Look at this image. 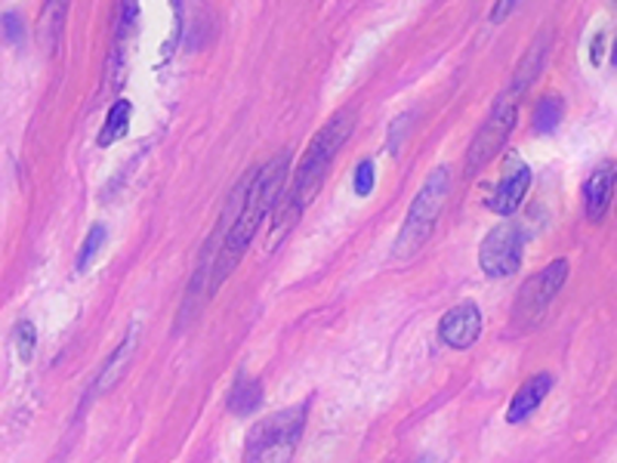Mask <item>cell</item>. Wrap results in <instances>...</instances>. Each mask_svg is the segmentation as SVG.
Wrapping results in <instances>:
<instances>
[{"label": "cell", "instance_id": "44dd1931", "mask_svg": "<svg viewBox=\"0 0 617 463\" xmlns=\"http://www.w3.org/2000/svg\"><path fill=\"white\" fill-rule=\"evenodd\" d=\"M509 10H513V3H506V7H497V10L491 13V22H497V19H504L506 13H509Z\"/></svg>", "mask_w": 617, "mask_h": 463}, {"label": "cell", "instance_id": "7c38bea8", "mask_svg": "<svg viewBox=\"0 0 617 463\" xmlns=\"http://www.w3.org/2000/svg\"><path fill=\"white\" fill-rule=\"evenodd\" d=\"M262 402V386L260 381H250V377H242V381L232 386L228 393V411L238 414V417H247L260 408Z\"/></svg>", "mask_w": 617, "mask_h": 463}, {"label": "cell", "instance_id": "5bb4252c", "mask_svg": "<svg viewBox=\"0 0 617 463\" xmlns=\"http://www.w3.org/2000/svg\"><path fill=\"white\" fill-rule=\"evenodd\" d=\"M131 115H133V105L127 100H117L109 109V115H105V127H102V133H99V146H112V143H117L124 133H127V127H131Z\"/></svg>", "mask_w": 617, "mask_h": 463}, {"label": "cell", "instance_id": "ba28073f", "mask_svg": "<svg viewBox=\"0 0 617 463\" xmlns=\"http://www.w3.org/2000/svg\"><path fill=\"white\" fill-rule=\"evenodd\" d=\"M439 337L445 347L470 349L482 337V309L475 303H457L441 315Z\"/></svg>", "mask_w": 617, "mask_h": 463}, {"label": "cell", "instance_id": "2e32d148", "mask_svg": "<svg viewBox=\"0 0 617 463\" xmlns=\"http://www.w3.org/2000/svg\"><path fill=\"white\" fill-rule=\"evenodd\" d=\"M562 115H565L562 100H559V97H543V100L537 102L531 124H535L537 133H552L559 124H562Z\"/></svg>", "mask_w": 617, "mask_h": 463}, {"label": "cell", "instance_id": "52a82bcc", "mask_svg": "<svg viewBox=\"0 0 617 463\" xmlns=\"http://www.w3.org/2000/svg\"><path fill=\"white\" fill-rule=\"evenodd\" d=\"M479 266L487 279H509L521 266V232L513 223L494 226L479 248Z\"/></svg>", "mask_w": 617, "mask_h": 463}, {"label": "cell", "instance_id": "6da1fadb", "mask_svg": "<svg viewBox=\"0 0 617 463\" xmlns=\"http://www.w3.org/2000/svg\"><path fill=\"white\" fill-rule=\"evenodd\" d=\"M356 112H349V109H346V112H337L322 131L315 133V139L308 143L306 155H303V161H300L296 173H293V182L291 189H288V195H284V204L278 207L276 229H272L269 245H276L278 238L291 229L293 223L300 219V214L315 201V195L322 192L327 170L334 165L337 151H340L343 143L349 139V133L356 131Z\"/></svg>", "mask_w": 617, "mask_h": 463}, {"label": "cell", "instance_id": "9c48e42d", "mask_svg": "<svg viewBox=\"0 0 617 463\" xmlns=\"http://www.w3.org/2000/svg\"><path fill=\"white\" fill-rule=\"evenodd\" d=\"M617 189V165L615 161H602L584 182V207L590 223H599L602 216L608 214L612 199Z\"/></svg>", "mask_w": 617, "mask_h": 463}, {"label": "cell", "instance_id": "7402d4cb", "mask_svg": "<svg viewBox=\"0 0 617 463\" xmlns=\"http://www.w3.org/2000/svg\"><path fill=\"white\" fill-rule=\"evenodd\" d=\"M615 66H617V41H615Z\"/></svg>", "mask_w": 617, "mask_h": 463}, {"label": "cell", "instance_id": "277c9868", "mask_svg": "<svg viewBox=\"0 0 617 463\" xmlns=\"http://www.w3.org/2000/svg\"><path fill=\"white\" fill-rule=\"evenodd\" d=\"M516 117H519V105H516V97H504L497 100V105L491 109V115L485 117V124L479 127V133L472 136L470 151H467V161H463V170L467 177H475L482 167H487L501 149L506 146L509 133L516 127Z\"/></svg>", "mask_w": 617, "mask_h": 463}, {"label": "cell", "instance_id": "30bf717a", "mask_svg": "<svg viewBox=\"0 0 617 463\" xmlns=\"http://www.w3.org/2000/svg\"><path fill=\"white\" fill-rule=\"evenodd\" d=\"M552 374L550 371H540L535 377H528V381L521 383L519 389H516V396L509 402V411H506V420L509 424H521V420H528L531 414L543 405V398L550 396L552 389Z\"/></svg>", "mask_w": 617, "mask_h": 463}, {"label": "cell", "instance_id": "d6986e66", "mask_svg": "<svg viewBox=\"0 0 617 463\" xmlns=\"http://www.w3.org/2000/svg\"><path fill=\"white\" fill-rule=\"evenodd\" d=\"M34 343H37V331H34V325L32 321H22L16 331V347H19V359H22V362H32Z\"/></svg>", "mask_w": 617, "mask_h": 463}, {"label": "cell", "instance_id": "e0dca14e", "mask_svg": "<svg viewBox=\"0 0 617 463\" xmlns=\"http://www.w3.org/2000/svg\"><path fill=\"white\" fill-rule=\"evenodd\" d=\"M105 238H109V232H105V226H102V223H97V226L90 229V235L83 238L81 253H78V263H75V269H78V272H87V269H90V263L97 260L99 248L105 245Z\"/></svg>", "mask_w": 617, "mask_h": 463}, {"label": "cell", "instance_id": "8992f818", "mask_svg": "<svg viewBox=\"0 0 617 463\" xmlns=\"http://www.w3.org/2000/svg\"><path fill=\"white\" fill-rule=\"evenodd\" d=\"M300 432H303V408H291V411L262 420L257 432L250 436V458L254 463H284L291 458Z\"/></svg>", "mask_w": 617, "mask_h": 463}, {"label": "cell", "instance_id": "8fae6325", "mask_svg": "<svg viewBox=\"0 0 617 463\" xmlns=\"http://www.w3.org/2000/svg\"><path fill=\"white\" fill-rule=\"evenodd\" d=\"M528 189H531V170L525 165H519L516 170H509L501 185H497V192H494V199H491V211L501 216H509L519 211V204L525 201L528 195Z\"/></svg>", "mask_w": 617, "mask_h": 463}, {"label": "cell", "instance_id": "ffe728a7", "mask_svg": "<svg viewBox=\"0 0 617 463\" xmlns=\"http://www.w3.org/2000/svg\"><path fill=\"white\" fill-rule=\"evenodd\" d=\"M3 25H10V29H7V34H10V37H13V41H16L19 34V19L16 16H3Z\"/></svg>", "mask_w": 617, "mask_h": 463}, {"label": "cell", "instance_id": "ac0fdd59", "mask_svg": "<svg viewBox=\"0 0 617 463\" xmlns=\"http://www.w3.org/2000/svg\"><path fill=\"white\" fill-rule=\"evenodd\" d=\"M374 182H377L374 161H361L356 170V177H352V185H356L358 199H368V195L374 192Z\"/></svg>", "mask_w": 617, "mask_h": 463}, {"label": "cell", "instance_id": "5b68a950", "mask_svg": "<svg viewBox=\"0 0 617 463\" xmlns=\"http://www.w3.org/2000/svg\"><path fill=\"white\" fill-rule=\"evenodd\" d=\"M565 279H569V260H552V263L543 266L537 275H531L528 282L521 284L519 297H516L513 325H519V328H535L537 321L543 318V313L550 309L556 294L562 291Z\"/></svg>", "mask_w": 617, "mask_h": 463}, {"label": "cell", "instance_id": "3957f363", "mask_svg": "<svg viewBox=\"0 0 617 463\" xmlns=\"http://www.w3.org/2000/svg\"><path fill=\"white\" fill-rule=\"evenodd\" d=\"M451 189H455L451 167H436L426 177V185L417 192V199L411 204L405 223H402V232H399V238L392 245L395 260H411L429 241V235L436 229V219L445 211V201L451 199Z\"/></svg>", "mask_w": 617, "mask_h": 463}, {"label": "cell", "instance_id": "9a60e30c", "mask_svg": "<svg viewBox=\"0 0 617 463\" xmlns=\"http://www.w3.org/2000/svg\"><path fill=\"white\" fill-rule=\"evenodd\" d=\"M136 328H133L127 337H124V343L117 347V352H114L112 359H109V364L102 368V381H99V389H109L117 377H121V371L127 368V362H131V355H133V347H136Z\"/></svg>", "mask_w": 617, "mask_h": 463}, {"label": "cell", "instance_id": "4fadbf2b", "mask_svg": "<svg viewBox=\"0 0 617 463\" xmlns=\"http://www.w3.org/2000/svg\"><path fill=\"white\" fill-rule=\"evenodd\" d=\"M543 47H547V37H540L535 47L525 53V59H521L519 68H516V75H513V93H509V97H516V93L528 90V87L535 83V78L540 75V68H543V59H547Z\"/></svg>", "mask_w": 617, "mask_h": 463}, {"label": "cell", "instance_id": "7a4b0ae2", "mask_svg": "<svg viewBox=\"0 0 617 463\" xmlns=\"http://www.w3.org/2000/svg\"><path fill=\"white\" fill-rule=\"evenodd\" d=\"M288 161H291V155L284 151V155L272 158L269 165L250 177V189H247L242 207H238V216H235V223L228 226L223 250H220V257H216V269H213V291L226 282L228 272H232L235 266L242 263L244 250L250 248V241H254V235L260 229V223L266 219V214H269L278 201H281V189H284V180H288Z\"/></svg>", "mask_w": 617, "mask_h": 463}]
</instances>
